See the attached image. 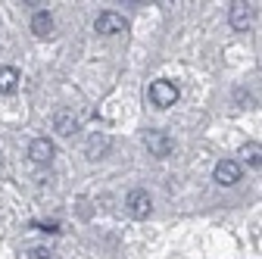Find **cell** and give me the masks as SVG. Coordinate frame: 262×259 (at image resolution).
I'll list each match as a JSON object with an SVG mask.
<instances>
[{
	"mask_svg": "<svg viewBox=\"0 0 262 259\" xmlns=\"http://www.w3.org/2000/svg\"><path fill=\"white\" fill-rule=\"evenodd\" d=\"M215 181H219V184H225V187L237 184V181H241V166H237V163H231V159H222V163L215 166Z\"/></svg>",
	"mask_w": 262,
	"mask_h": 259,
	"instance_id": "obj_7",
	"label": "cell"
},
{
	"mask_svg": "<svg viewBox=\"0 0 262 259\" xmlns=\"http://www.w3.org/2000/svg\"><path fill=\"white\" fill-rule=\"evenodd\" d=\"M175 100H178V88H175L172 81L159 78V81H153V84H150V103H153V106L166 110V106H172Z\"/></svg>",
	"mask_w": 262,
	"mask_h": 259,
	"instance_id": "obj_1",
	"label": "cell"
},
{
	"mask_svg": "<svg viewBox=\"0 0 262 259\" xmlns=\"http://www.w3.org/2000/svg\"><path fill=\"white\" fill-rule=\"evenodd\" d=\"M31 31H35V35L38 38H47L50 35V31H53V16L50 13H35V19H31Z\"/></svg>",
	"mask_w": 262,
	"mask_h": 259,
	"instance_id": "obj_10",
	"label": "cell"
},
{
	"mask_svg": "<svg viewBox=\"0 0 262 259\" xmlns=\"http://www.w3.org/2000/svg\"><path fill=\"white\" fill-rule=\"evenodd\" d=\"M19 88V72L13 66H0V94H13Z\"/></svg>",
	"mask_w": 262,
	"mask_h": 259,
	"instance_id": "obj_11",
	"label": "cell"
},
{
	"mask_svg": "<svg viewBox=\"0 0 262 259\" xmlns=\"http://www.w3.org/2000/svg\"><path fill=\"white\" fill-rule=\"evenodd\" d=\"M241 156L247 159V166H253V169H262V144H256V141H247V144L241 147Z\"/></svg>",
	"mask_w": 262,
	"mask_h": 259,
	"instance_id": "obj_9",
	"label": "cell"
},
{
	"mask_svg": "<svg viewBox=\"0 0 262 259\" xmlns=\"http://www.w3.org/2000/svg\"><path fill=\"white\" fill-rule=\"evenodd\" d=\"M106 147H110L106 138H97V135H94V138L88 141V153H91V159H100V156L106 153Z\"/></svg>",
	"mask_w": 262,
	"mask_h": 259,
	"instance_id": "obj_12",
	"label": "cell"
},
{
	"mask_svg": "<svg viewBox=\"0 0 262 259\" xmlns=\"http://www.w3.org/2000/svg\"><path fill=\"white\" fill-rule=\"evenodd\" d=\"M94 28L97 31H100V35H119V31H125L128 28V22L119 16V13H100V16H97V22H94Z\"/></svg>",
	"mask_w": 262,
	"mask_h": 259,
	"instance_id": "obj_3",
	"label": "cell"
},
{
	"mask_svg": "<svg viewBox=\"0 0 262 259\" xmlns=\"http://www.w3.org/2000/svg\"><path fill=\"white\" fill-rule=\"evenodd\" d=\"M147 150L153 153V156H169L172 153V138L166 135V132H147Z\"/></svg>",
	"mask_w": 262,
	"mask_h": 259,
	"instance_id": "obj_5",
	"label": "cell"
},
{
	"mask_svg": "<svg viewBox=\"0 0 262 259\" xmlns=\"http://www.w3.org/2000/svg\"><path fill=\"white\" fill-rule=\"evenodd\" d=\"M125 206H128V212L135 215V219H147L150 215V193L147 190H131L128 193V200H125Z\"/></svg>",
	"mask_w": 262,
	"mask_h": 259,
	"instance_id": "obj_4",
	"label": "cell"
},
{
	"mask_svg": "<svg viewBox=\"0 0 262 259\" xmlns=\"http://www.w3.org/2000/svg\"><path fill=\"white\" fill-rule=\"evenodd\" d=\"M28 156H31V163H38V166L50 163V159H53V141L35 138V141H31V147H28Z\"/></svg>",
	"mask_w": 262,
	"mask_h": 259,
	"instance_id": "obj_6",
	"label": "cell"
},
{
	"mask_svg": "<svg viewBox=\"0 0 262 259\" xmlns=\"http://www.w3.org/2000/svg\"><path fill=\"white\" fill-rule=\"evenodd\" d=\"M35 256L38 259H50V253H44V250H35Z\"/></svg>",
	"mask_w": 262,
	"mask_h": 259,
	"instance_id": "obj_13",
	"label": "cell"
},
{
	"mask_svg": "<svg viewBox=\"0 0 262 259\" xmlns=\"http://www.w3.org/2000/svg\"><path fill=\"white\" fill-rule=\"evenodd\" d=\"M53 128H56L62 138H72V135L78 132V116H72L69 110H59L56 119H53Z\"/></svg>",
	"mask_w": 262,
	"mask_h": 259,
	"instance_id": "obj_8",
	"label": "cell"
},
{
	"mask_svg": "<svg viewBox=\"0 0 262 259\" xmlns=\"http://www.w3.org/2000/svg\"><path fill=\"white\" fill-rule=\"evenodd\" d=\"M228 19H231V28H237V31H247L250 25H253V19H256V7H250V4H231V13H228Z\"/></svg>",
	"mask_w": 262,
	"mask_h": 259,
	"instance_id": "obj_2",
	"label": "cell"
}]
</instances>
